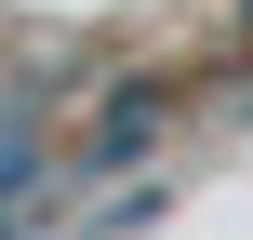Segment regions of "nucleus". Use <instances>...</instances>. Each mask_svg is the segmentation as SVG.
Instances as JSON below:
<instances>
[{"label":"nucleus","mask_w":253,"mask_h":240,"mask_svg":"<svg viewBox=\"0 0 253 240\" xmlns=\"http://www.w3.org/2000/svg\"><path fill=\"white\" fill-rule=\"evenodd\" d=\"M160 120H173V80H120V94L93 107V134H80V160H67V174H120Z\"/></svg>","instance_id":"obj_1"},{"label":"nucleus","mask_w":253,"mask_h":240,"mask_svg":"<svg viewBox=\"0 0 253 240\" xmlns=\"http://www.w3.org/2000/svg\"><path fill=\"white\" fill-rule=\"evenodd\" d=\"M13 227H27V214H13V200H0V240H13Z\"/></svg>","instance_id":"obj_2"},{"label":"nucleus","mask_w":253,"mask_h":240,"mask_svg":"<svg viewBox=\"0 0 253 240\" xmlns=\"http://www.w3.org/2000/svg\"><path fill=\"white\" fill-rule=\"evenodd\" d=\"M240 27H253V0H240Z\"/></svg>","instance_id":"obj_3"}]
</instances>
